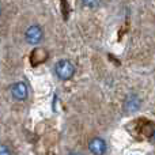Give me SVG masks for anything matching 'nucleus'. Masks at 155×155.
Returning <instances> with one entry per match:
<instances>
[{"instance_id":"f257e3e1","label":"nucleus","mask_w":155,"mask_h":155,"mask_svg":"<svg viewBox=\"0 0 155 155\" xmlns=\"http://www.w3.org/2000/svg\"><path fill=\"white\" fill-rule=\"evenodd\" d=\"M54 71H56V75L60 79L68 80L75 74V67H74V64L70 60H60L56 64V67H54Z\"/></svg>"},{"instance_id":"f03ea898","label":"nucleus","mask_w":155,"mask_h":155,"mask_svg":"<svg viewBox=\"0 0 155 155\" xmlns=\"http://www.w3.org/2000/svg\"><path fill=\"white\" fill-rule=\"evenodd\" d=\"M25 37L29 44H38L42 40V30L38 26H30L25 33Z\"/></svg>"},{"instance_id":"7ed1b4c3","label":"nucleus","mask_w":155,"mask_h":155,"mask_svg":"<svg viewBox=\"0 0 155 155\" xmlns=\"http://www.w3.org/2000/svg\"><path fill=\"white\" fill-rule=\"evenodd\" d=\"M11 94L12 97L16 99V101H25L27 98V87L25 83L18 82L15 84H12L11 87Z\"/></svg>"},{"instance_id":"20e7f679","label":"nucleus","mask_w":155,"mask_h":155,"mask_svg":"<svg viewBox=\"0 0 155 155\" xmlns=\"http://www.w3.org/2000/svg\"><path fill=\"white\" fill-rule=\"evenodd\" d=\"M88 148L94 155H104L105 151H106V143L101 137H95V139H93L90 142Z\"/></svg>"},{"instance_id":"39448f33","label":"nucleus","mask_w":155,"mask_h":155,"mask_svg":"<svg viewBox=\"0 0 155 155\" xmlns=\"http://www.w3.org/2000/svg\"><path fill=\"white\" fill-rule=\"evenodd\" d=\"M140 106V98L135 94H131L129 97H127L125 99V109L128 112H136Z\"/></svg>"},{"instance_id":"423d86ee","label":"nucleus","mask_w":155,"mask_h":155,"mask_svg":"<svg viewBox=\"0 0 155 155\" xmlns=\"http://www.w3.org/2000/svg\"><path fill=\"white\" fill-rule=\"evenodd\" d=\"M45 59H46V52L44 49H34L31 56H30V61L33 63V65H38Z\"/></svg>"},{"instance_id":"0eeeda50","label":"nucleus","mask_w":155,"mask_h":155,"mask_svg":"<svg viewBox=\"0 0 155 155\" xmlns=\"http://www.w3.org/2000/svg\"><path fill=\"white\" fill-rule=\"evenodd\" d=\"M0 155H11V150L4 144H0Z\"/></svg>"},{"instance_id":"6e6552de","label":"nucleus","mask_w":155,"mask_h":155,"mask_svg":"<svg viewBox=\"0 0 155 155\" xmlns=\"http://www.w3.org/2000/svg\"><path fill=\"white\" fill-rule=\"evenodd\" d=\"M82 5H84V7H91V8H95L99 5L98 2H83Z\"/></svg>"},{"instance_id":"1a4fd4ad","label":"nucleus","mask_w":155,"mask_h":155,"mask_svg":"<svg viewBox=\"0 0 155 155\" xmlns=\"http://www.w3.org/2000/svg\"><path fill=\"white\" fill-rule=\"evenodd\" d=\"M151 139H153V140H154V142H155V131H154V134H153V136H151Z\"/></svg>"},{"instance_id":"9d476101","label":"nucleus","mask_w":155,"mask_h":155,"mask_svg":"<svg viewBox=\"0 0 155 155\" xmlns=\"http://www.w3.org/2000/svg\"><path fill=\"white\" fill-rule=\"evenodd\" d=\"M70 155H82V154H79V153H71Z\"/></svg>"},{"instance_id":"9b49d317","label":"nucleus","mask_w":155,"mask_h":155,"mask_svg":"<svg viewBox=\"0 0 155 155\" xmlns=\"http://www.w3.org/2000/svg\"><path fill=\"white\" fill-rule=\"evenodd\" d=\"M0 12H2V8H0Z\"/></svg>"}]
</instances>
